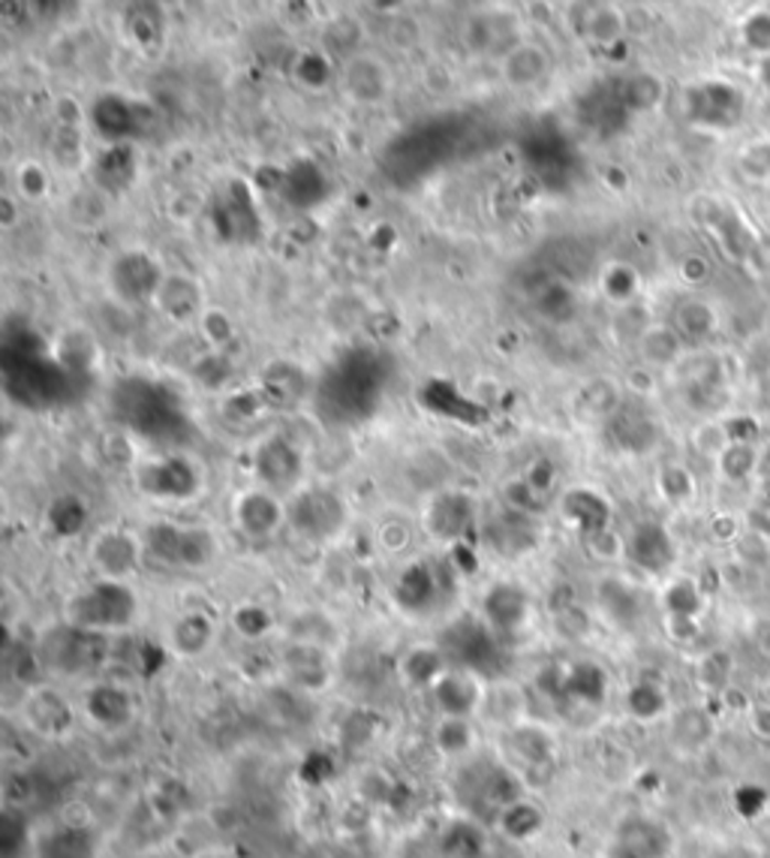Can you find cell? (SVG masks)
Masks as SVG:
<instances>
[{
	"instance_id": "cell-49",
	"label": "cell",
	"mask_w": 770,
	"mask_h": 858,
	"mask_svg": "<svg viewBox=\"0 0 770 858\" xmlns=\"http://www.w3.org/2000/svg\"><path fill=\"white\" fill-rule=\"evenodd\" d=\"M761 483V491H764V497H770V446H764L761 449V458H759V476H756Z\"/></svg>"
},
{
	"instance_id": "cell-36",
	"label": "cell",
	"mask_w": 770,
	"mask_h": 858,
	"mask_svg": "<svg viewBox=\"0 0 770 858\" xmlns=\"http://www.w3.org/2000/svg\"><path fill=\"white\" fill-rule=\"evenodd\" d=\"M728 446H731V434H728L726 422L710 419V422H702V425L693 431V449L698 452V455L710 458V462H716Z\"/></svg>"
},
{
	"instance_id": "cell-14",
	"label": "cell",
	"mask_w": 770,
	"mask_h": 858,
	"mask_svg": "<svg viewBox=\"0 0 770 858\" xmlns=\"http://www.w3.org/2000/svg\"><path fill=\"white\" fill-rule=\"evenodd\" d=\"M308 374L296 362H271L259 377V392L271 410H296L308 398Z\"/></svg>"
},
{
	"instance_id": "cell-15",
	"label": "cell",
	"mask_w": 770,
	"mask_h": 858,
	"mask_svg": "<svg viewBox=\"0 0 770 858\" xmlns=\"http://www.w3.org/2000/svg\"><path fill=\"white\" fill-rule=\"evenodd\" d=\"M484 624L496 633H517L530 621V596L517 584H494L484 596Z\"/></svg>"
},
{
	"instance_id": "cell-40",
	"label": "cell",
	"mask_w": 770,
	"mask_h": 858,
	"mask_svg": "<svg viewBox=\"0 0 770 858\" xmlns=\"http://www.w3.org/2000/svg\"><path fill=\"white\" fill-rule=\"evenodd\" d=\"M584 540H587V549L593 551L596 558H602V561H620V558H627V537H620L611 525L596 530V533H587Z\"/></svg>"
},
{
	"instance_id": "cell-24",
	"label": "cell",
	"mask_w": 770,
	"mask_h": 858,
	"mask_svg": "<svg viewBox=\"0 0 770 858\" xmlns=\"http://www.w3.org/2000/svg\"><path fill=\"white\" fill-rule=\"evenodd\" d=\"M169 642H172V650L181 654V657H199L214 642V621L208 615H202V612H188V615H181L172 624Z\"/></svg>"
},
{
	"instance_id": "cell-12",
	"label": "cell",
	"mask_w": 770,
	"mask_h": 858,
	"mask_svg": "<svg viewBox=\"0 0 770 858\" xmlns=\"http://www.w3.org/2000/svg\"><path fill=\"white\" fill-rule=\"evenodd\" d=\"M437 696V705L446 717H473L482 711L484 684L479 681V671L473 669H446L440 681L430 687Z\"/></svg>"
},
{
	"instance_id": "cell-17",
	"label": "cell",
	"mask_w": 770,
	"mask_h": 858,
	"mask_svg": "<svg viewBox=\"0 0 770 858\" xmlns=\"http://www.w3.org/2000/svg\"><path fill=\"white\" fill-rule=\"evenodd\" d=\"M639 356L648 368H677L686 359V341L672 322H650L639 335Z\"/></svg>"
},
{
	"instance_id": "cell-2",
	"label": "cell",
	"mask_w": 770,
	"mask_h": 858,
	"mask_svg": "<svg viewBox=\"0 0 770 858\" xmlns=\"http://www.w3.org/2000/svg\"><path fill=\"white\" fill-rule=\"evenodd\" d=\"M145 551L148 558L175 566V570H205L217 558V537L199 525H172L157 521L145 530Z\"/></svg>"
},
{
	"instance_id": "cell-52",
	"label": "cell",
	"mask_w": 770,
	"mask_h": 858,
	"mask_svg": "<svg viewBox=\"0 0 770 858\" xmlns=\"http://www.w3.org/2000/svg\"><path fill=\"white\" fill-rule=\"evenodd\" d=\"M764 693H768V702H770V678H768V684H764Z\"/></svg>"
},
{
	"instance_id": "cell-44",
	"label": "cell",
	"mask_w": 770,
	"mask_h": 858,
	"mask_svg": "<svg viewBox=\"0 0 770 858\" xmlns=\"http://www.w3.org/2000/svg\"><path fill=\"white\" fill-rule=\"evenodd\" d=\"M747 727L759 741H770V702H749L747 705Z\"/></svg>"
},
{
	"instance_id": "cell-47",
	"label": "cell",
	"mask_w": 770,
	"mask_h": 858,
	"mask_svg": "<svg viewBox=\"0 0 770 858\" xmlns=\"http://www.w3.org/2000/svg\"><path fill=\"white\" fill-rule=\"evenodd\" d=\"M707 275H710V268H707V263L702 259V256H686L681 263V277L686 280V284H705Z\"/></svg>"
},
{
	"instance_id": "cell-9",
	"label": "cell",
	"mask_w": 770,
	"mask_h": 858,
	"mask_svg": "<svg viewBox=\"0 0 770 858\" xmlns=\"http://www.w3.org/2000/svg\"><path fill=\"white\" fill-rule=\"evenodd\" d=\"M196 467L178 455L136 467V488L151 500H184L196 495Z\"/></svg>"
},
{
	"instance_id": "cell-22",
	"label": "cell",
	"mask_w": 770,
	"mask_h": 858,
	"mask_svg": "<svg viewBox=\"0 0 770 858\" xmlns=\"http://www.w3.org/2000/svg\"><path fill=\"white\" fill-rule=\"evenodd\" d=\"M563 516L569 518L584 537L611 525V507H608L606 497L593 488H573L569 495L563 497Z\"/></svg>"
},
{
	"instance_id": "cell-1",
	"label": "cell",
	"mask_w": 770,
	"mask_h": 858,
	"mask_svg": "<svg viewBox=\"0 0 770 858\" xmlns=\"http://www.w3.org/2000/svg\"><path fill=\"white\" fill-rule=\"evenodd\" d=\"M139 603L127 582H111V579H97V582L76 594L66 605V624L90 633H115L127 629L136 621Z\"/></svg>"
},
{
	"instance_id": "cell-39",
	"label": "cell",
	"mask_w": 770,
	"mask_h": 858,
	"mask_svg": "<svg viewBox=\"0 0 770 858\" xmlns=\"http://www.w3.org/2000/svg\"><path fill=\"white\" fill-rule=\"evenodd\" d=\"M665 605H669V615L695 617V612L702 608V594H698L695 582L677 579V582L669 584V591H665Z\"/></svg>"
},
{
	"instance_id": "cell-11",
	"label": "cell",
	"mask_w": 770,
	"mask_h": 858,
	"mask_svg": "<svg viewBox=\"0 0 770 858\" xmlns=\"http://www.w3.org/2000/svg\"><path fill=\"white\" fill-rule=\"evenodd\" d=\"M550 64H554L550 52L533 36H521L512 49H506L503 55L496 57L500 78L512 91H530L542 85L548 78Z\"/></svg>"
},
{
	"instance_id": "cell-6",
	"label": "cell",
	"mask_w": 770,
	"mask_h": 858,
	"mask_svg": "<svg viewBox=\"0 0 770 858\" xmlns=\"http://www.w3.org/2000/svg\"><path fill=\"white\" fill-rule=\"evenodd\" d=\"M145 558H148L145 540L130 530L106 528L90 542V566L97 570V579L127 582L139 572Z\"/></svg>"
},
{
	"instance_id": "cell-28",
	"label": "cell",
	"mask_w": 770,
	"mask_h": 858,
	"mask_svg": "<svg viewBox=\"0 0 770 858\" xmlns=\"http://www.w3.org/2000/svg\"><path fill=\"white\" fill-rule=\"evenodd\" d=\"M338 70L341 66L334 64L329 55H322V52H298L296 61H292V78H296V85L308 91H325L331 82H338Z\"/></svg>"
},
{
	"instance_id": "cell-37",
	"label": "cell",
	"mask_w": 770,
	"mask_h": 858,
	"mask_svg": "<svg viewBox=\"0 0 770 858\" xmlns=\"http://www.w3.org/2000/svg\"><path fill=\"white\" fill-rule=\"evenodd\" d=\"M738 169L749 181L770 184V139H752L738 155Z\"/></svg>"
},
{
	"instance_id": "cell-26",
	"label": "cell",
	"mask_w": 770,
	"mask_h": 858,
	"mask_svg": "<svg viewBox=\"0 0 770 858\" xmlns=\"http://www.w3.org/2000/svg\"><path fill=\"white\" fill-rule=\"evenodd\" d=\"M473 521V504L463 495H440L430 504L428 525L442 540H454Z\"/></svg>"
},
{
	"instance_id": "cell-45",
	"label": "cell",
	"mask_w": 770,
	"mask_h": 858,
	"mask_svg": "<svg viewBox=\"0 0 770 858\" xmlns=\"http://www.w3.org/2000/svg\"><path fill=\"white\" fill-rule=\"evenodd\" d=\"M728 434H731V443H756L759 441V419L752 416H735L728 419Z\"/></svg>"
},
{
	"instance_id": "cell-29",
	"label": "cell",
	"mask_w": 770,
	"mask_h": 858,
	"mask_svg": "<svg viewBox=\"0 0 770 858\" xmlns=\"http://www.w3.org/2000/svg\"><path fill=\"white\" fill-rule=\"evenodd\" d=\"M656 491L665 504L672 507H689L698 495V483H695L693 470L686 464H665L656 474Z\"/></svg>"
},
{
	"instance_id": "cell-30",
	"label": "cell",
	"mask_w": 770,
	"mask_h": 858,
	"mask_svg": "<svg viewBox=\"0 0 770 858\" xmlns=\"http://www.w3.org/2000/svg\"><path fill=\"white\" fill-rule=\"evenodd\" d=\"M759 458L761 449L756 443H731L716 458V470L726 476L728 483H749V479L759 476Z\"/></svg>"
},
{
	"instance_id": "cell-8",
	"label": "cell",
	"mask_w": 770,
	"mask_h": 858,
	"mask_svg": "<svg viewBox=\"0 0 770 858\" xmlns=\"http://www.w3.org/2000/svg\"><path fill=\"white\" fill-rule=\"evenodd\" d=\"M232 518L250 540H268L280 528H289V504L280 500L277 491H268L263 485L247 488L235 497L232 504Z\"/></svg>"
},
{
	"instance_id": "cell-38",
	"label": "cell",
	"mask_w": 770,
	"mask_h": 858,
	"mask_svg": "<svg viewBox=\"0 0 770 858\" xmlns=\"http://www.w3.org/2000/svg\"><path fill=\"white\" fill-rule=\"evenodd\" d=\"M196 326L214 350H223L226 343L235 341V322H232V317L226 314V310L205 308V314H202V319H199Z\"/></svg>"
},
{
	"instance_id": "cell-51",
	"label": "cell",
	"mask_w": 770,
	"mask_h": 858,
	"mask_svg": "<svg viewBox=\"0 0 770 858\" xmlns=\"http://www.w3.org/2000/svg\"><path fill=\"white\" fill-rule=\"evenodd\" d=\"M761 82L770 88V55L761 57Z\"/></svg>"
},
{
	"instance_id": "cell-43",
	"label": "cell",
	"mask_w": 770,
	"mask_h": 858,
	"mask_svg": "<svg viewBox=\"0 0 770 858\" xmlns=\"http://www.w3.org/2000/svg\"><path fill=\"white\" fill-rule=\"evenodd\" d=\"M235 627H238V633H244V636H263V633H268V627H271V617H268V612L265 608H256V605H244V608H238L235 612Z\"/></svg>"
},
{
	"instance_id": "cell-50",
	"label": "cell",
	"mask_w": 770,
	"mask_h": 858,
	"mask_svg": "<svg viewBox=\"0 0 770 858\" xmlns=\"http://www.w3.org/2000/svg\"><path fill=\"white\" fill-rule=\"evenodd\" d=\"M756 648L764 660H770V621L759 624V629H756Z\"/></svg>"
},
{
	"instance_id": "cell-34",
	"label": "cell",
	"mask_w": 770,
	"mask_h": 858,
	"mask_svg": "<svg viewBox=\"0 0 770 858\" xmlns=\"http://www.w3.org/2000/svg\"><path fill=\"white\" fill-rule=\"evenodd\" d=\"M404 669H407V678L413 684H428V687H434V684L440 681L442 671H446V660H442L440 650L416 648L407 654Z\"/></svg>"
},
{
	"instance_id": "cell-13",
	"label": "cell",
	"mask_w": 770,
	"mask_h": 858,
	"mask_svg": "<svg viewBox=\"0 0 770 858\" xmlns=\"http://www.w3.org/2000/svg\"><path fill=\"white\" fill-rule=\"evenodd\" d=\"M740 112H744V97L731 85L710 82V85L693 91V103H689L693 121L707 124V127H731V124H738Z\"/></svg>"
},
{
	"instance_id": "cell-33",
	"label": "cell",
	"mask_w": 770,
	"mask_h": 858,
	"mask_svg": "<svg viewBox=\"0 0 770 858\" xmlns=\"http://www.w3.org/2000/svg\"><path fill=\"white\" fill-rule=\"evenodd\" d=\"M40 858H94V840L85 831H57L43 844Z\"/></svg>"
},
{
	"instance_id": "cell-41",
	"label": "cell",
	"mask_w": 770,
	"mask_h": 858,
	"mask_svg": "<svg viewBox=\"0 0 770 858\" xmlns=\"http://www.w3.org/2000/svg\"><path fill=\"white\" fill-rule=\"evenodd\" d=\"M388 40H392V45H400V49L418 45V40H421V24H418L416 15H409V12L392 15V33H388Z\"/></svg>"
},
{
	"instance_id": "cell-10",
	"label": "cell",
	"mask_w": 770,
	"mask_h": 858,
	"mask_svg": "<svg viewBox=\"0 0 770 858\" xmlns=\"http://www.w3.org/2000/svg\"><path fill=\"white\" fill-rule=\"evenodd\" d=\"M160 317L175 322V326H196L202 314H205V289L193 275L184 272H165L163 284L157 289L154 301H151Z\"/></svg>"
},
{
	"instance_id": "cell-46",
	"label": "cell",
	"mask_w": 770,
	"mask_h": 858,
	"mask_svg": "<svg viewBox=\"0 0 770 858\" xmlns=\"http://www.w3.org/2000/svg\"><path fill=\"white\" fill-rule=\"evenodd\" d=\"M22 199L15 197V190H7L3 197H0V226L3 230H15L19 226V221H22Z\"/></svg>"
},
{
	"instance_id": "cell-32",
	"label": "cell",
	"mask_w": 770,
	"mask_h": 858,
	"mask_svg": "<svg viewBox=\"0 0 770 858\" xmlns=\"http://www.w3.org/2000/svg\"><path fill=\"white\" fill-rule=\"evenodd\" d=\"M12 190L22 202H43L52 193V176L40 160H22L12 176Z\"/></svg>"
},
{
	"instance_id": "cell-25",
	"label": "cell",
	"mask_w": 770,
	"mask_h": 858,
	"mask_svg": "<svg viewBox=\"0 0 770 858\" xmlns=\"http://www.w3.org/2000/svg\"><path fill=\"white\" fill-rule=\"evenodd\" d=\"M672 326L683 335V341H707L719 329V314L705 298H683L674 310Z\"/></svg>"
},
{
	"instance_id": "cell-35",
	"label": "cell",
	"mask_w": 770,
	"mask_h": 858,
	"mask_svg": "<svg viewBox=\"0 0 770 858\" xmlns=\"http://www.w3.org/2000/svg\"><path fill=\"white\" fill-rule=\"evenodd\" d=\"M662 94H665V88H662L660 78L653 76V73H639V76H632L627 82V91H623V103H627L629 109L648 112V109H656V106H660Z\"/></svg>"
},
{
	"instance_id": "cell-3",
	"label": "cell",
	"mask_w": 770,
	"mask_h": 858,
	"mask_svg": "<svg viewBox=\"0 0 770 858\" xmlns=\"http://www.w3.org/2000/svg\"><path fill=\"white\" fill-rule=\"evenodd\" d=\"M350 521V509L338 491L325 485L298 488L289 500V528L310 542L334 540Z\"/></svg>"
},
{
	"instance_id": "cell-23",
	"label": "cell",
	"mask_w": 770,
	"mask_h": 858,
	"mask_svg": "<svg viewBox=\"0 0 770 858\" xmlns=\"http://www.w3.org/2000/svg\"><path fill=\"white\" fill-rule=\"evenodd\" d=\"M629 33L627 10H620L614 3H593L590 10L584 12L581 36L590 40L599 49L617 45Z\"/></svg>"
},
{
	"instance_id": "cell-48",
	"label": "cell",
	"mask_w": 770,
	"mask_h": 858,
	"mask_svg": "<svg viewBox=\"0 0 770 858\" xmlns=\"http://www.w3.org/2000/svg\"><path fill=\"white\" fill-rule=\"evenodd\" d=\"M747 528L759 530V533L770 537V497H764L759 507H752V512H749Z\"/></svg>"
},
{
	"instance_id": "cell-31",
	"label": "cell",
	"mask_w": 770,
	"mask_h": 858,
	"mask_svg": "<svg viewBox=\"0 0 770 858\" xmlns=\"http://www.w3.org/2000/svg\"><path fill=\"white\" fill-rule=\"evenodd\" d=\"M599 289L606 293L608 301L614 305H632L641 293L639 272L627 263H608L599 275Z\"/></svg>"
},
{
	"instance_id": "cell-27",
	"label": "cell",
	"mask_w": 770,
	"mask_h": 858,
	"mask_svg": "<svg viewBox=\"0 0 770 858\" xmlns=\"http://www.w3.org/2000/svg\"><path fill=\"white\" fill-rule=\"evenodd\" d=\"M28 720L31 727H36L43 735H61L69 720H73V711L69 705L64 702V696L55 693V690H40L28 699Z\"/></svg>"
},
{
	"instance_id": "cell-7",
	"label": "cell",
	"mask_w": 770,
	"mask_h": 858,
	"mask_svg": "<svg viewBox=\"0 0 770 858\" xmlns=\"http://www.w3.org/2000/svg\"><path fill=\"white\" fill-rule=\"evenodd\" d=\"M165 268L145 251H124L111 263L109 284L124 305H151L163 284Z\"/></svg>"
},
{
	"instance_id": "cell-4",
	"label": "cell",
	"mask_w": 770,
	"mask_h": 858,
	"mask_svg": "<svg viewBox=\"0 0 770 858\" xmlns=\"http://www.w3.org/2000/svg\"><path fill=\"white\" fill-rule=\"evenodd\" d=\"M254 476L268 491H292L304 476V452L289 434L271 431L254 449Z\"/></svg>"
},
{
	"instance_id": "cell-53",
	"label": "cell",
	"mask_w": 770,
	"mask_h": 858,
	"mask_svg": "<svg viewBox=\"0 0 770 858\" xmlns=\"http://www.w3.org/2000/svg\"><path fill=\"white\" fill-rule=\"evenodd\" d=\"M768 199H770V184H768Z\"/></svg>"
},
{
	"instance_id": "cell-20",
	"label": "cell",
	"mask_w": 770,
	"mask_h": 858,
	"mask_svg": "<svg viewBox=\"0 0 770 858\" xmlns=\"http://www.w3.org/2000/svg\"><path fill=\"white\" fill-rule=\"evenodd\" d=\"M620 407H623V392L611 377L587 380L581 385V392L575 395V413L584 422H608Z\"/></svg>"
},
{
	"instance_id": "cell-21",
	"label": "cell",
	"mask_w": 770,
	"mask_h": 858,
	"mask_svg": "<svg viewBox=\"0 0 770 858\" xmlns=\"http://www.w3.org/2000/svg\"><path fill=\"white\" fill-rule=\"evenodd\" d=\"M90 720L103 729H121L132 720V699L127 690L115 687V684H97L85 699Z\"/></svg>"
},
{
	"instance_id": "cell-42",
	"label": "cell",
	"mask_w": 770,
	"mask_h": 858,
	"mask_svg": "<svg viewBox=\"0 0 770 858\" xmlns=\"http://www.w3.org/2000/svg\"><path fill=\"white\" fill-rule=\"evenodd\" d=\"M57 507L64 509V518L52 516V528H55L57 533H78L82 525H85V518H88L85 507L78 504L76 497H64V500H57Z\"/></svg>"
},
{
	"instance_id": "cell-16",
	"label": "cell",
	"mask_w": 770,
	"mask_h": 858,
	"mask_svg": "<svg viewBox=\"0 0 770 858\" xmlns=\"http://www.w3.org/2000/svg\"><path fill=\"white\" fill-rule=\"evenodd\" d=\"M606 425L608 437L614 441L617 449L629 452V455H648V452L660 443V425H656L648 413L629 410L627 404L617 410Z\"/></svg>"
},
{
	"instance_id": "cell-19",
	"label": "cell",
	"mask_w": 770,
	"mask_h": 858,
	"mask_svg": "<svg viewBox=\"0 0 770 858\" xmlns=\"http://www.w3.org/2000/svg\"><path fill=\"white\" fill-rule=\"evenodd\" d=\"M461 45L475 57L503 55L509 45L503 43V15L496 10H473L463 15Z\"/></svg>"
},
{
	"instance_id": "cell-5",
	"label": "cell",
	"mask_w": 770,
	"mask_h": 858,
	"mask_svg": "<svg viewBox=\"0 0 770 858\" xmlns=\"http://www.w3.org/2000/svg\"><path fill=\"white\" fill-rule=\"evenodd\" d=\"M338 85L355 106L374 109L392 97L395 76H392V66L385 64V57L374 55V52H353L341 61Z\"/></svg>"
},
{
	"instance_id": "cell-18",
	"label": "cell",
	"mask_w": 770,
	"mask_h": 858,
	"mask_svg": "<svg viewBox=\"0 0 770 858\" xmlns=\"http://www.w3.org/2000/svg\"><path fill=\"white\" fill-rule=\"evenodd\" d=\"M627 558L648 572L665 570L674 558V542L669 537V530L662 525H653V521L639 525L627 537Z\"/></svg>"
}]
</instances>
